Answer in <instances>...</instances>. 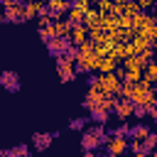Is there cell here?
<instances>
[{
    "mask_svg": "<svg viewBox=\"0 0 157 157\" xmlns=\"http://www.w3.org/2000/svg\"><path fill=\"white\" fill-rule=\"evenodd\" d=\"M49 140H52L49 135H34V145H37V147H47Z\"/></svg>",
    "mask_w": 157,
    "mask_h": 157,
    "instance_id": "7a4b0ae2",
    "label": "cell"
},
{
    "mask_svg": "<svg viewBox=\"0 0 157 157\" xmlns=\"http://www.w3.org/2000/svg\"><path fill=\"white\" fill-rule=\"evenodd\" d=\"M0 83H2L5 88H10V91H17V88H20V78H17L15 71H5V74H0Z\"/></svg>",
    "mask_w": 157,
    "mask_h": 157,
    "instance_id": "6da1fadb",
    "label": "cell"
}]
</instances>
